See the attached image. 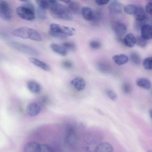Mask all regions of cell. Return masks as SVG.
<instances>
[{"instance_id": "b9f144b4", "label": "cell", "mask_w": 152, "mask_h": 152, "mask_svg": "<svg viewBox=\"0 0 152 152\" xmlns=\"http://www.w3.org/2000/svg\"><path fill=\"white\" fill-rule=\"evenodd\" d=\"M149 114H150V116L151 117V115H152V110L151 109H150L149 110Z\"/></svg>"}, {"instance_id": "1f68e13d", "label": "cell", "mask_w": 152, "mask_h": 152, "mask_svg": "<svg viewBox=\"0 0 152 152\" xmlns=\"http://www.w3.org/2000/svg\"><path fill=\"white\" fill-rule=\"evenodd\" d=\"M40 152H53L54 151L53 147L47 144H40Z\"/></svg>"}, {"instance_id": "ee69618b", "label": "cell", "mask_w": 152, "mask_h": 152, "mask_svg": "<svg viewBox=\"0 0 152 152\" xmlns=\"http://www.w3.org/2000/svg\"><path fill=\"white\" fill-rule=\"evenodd\" d=\"M1 0H0V1H1Z\"/></svg>"}, {"instance_id": "277c9868", "label": "cell", "mask_w": 152, "mask_h": 152, "mask_svg": "<svg viewBox=\"0 0 152 152\" xmlns=\"http://www.w3.org/2000/svg\"><path fill=\"white\" fill-rule=\"evenodd\" d=\"M49 31L64 34L67 36H72L75 32L73 28L62 26L56 23H52L50 26Z\"/></svg>"}, {"instance_id": "7402d4cb", "label": "cell", "mask_w": 152, "mask_h": 152, "mask_svg": "<svg viewBox=\"0 0 152 152\" xmlns=\"http://www.w3.org/2000/svg\"><path fill=\"white\" fill-rule=\"evenodd\" d=\"M29 38L37 41H41L42 39L39 33L33 29L29 28Z\"/></svg>"}, {"instance_id": "ab89813d", "label": "cell", "mask_w": 152, "mask_h": 152, "mask_svg": "<svg viewBox=\"0 0 152 152\" xmlns=\"http://www.w3.org/2000/svg\"><path fill=\"white\" fill-rule=\"evenodd\" d=\"M50 4L52 5L56 4L57 3V1L56 0H48Z\"/></svg>"}, {"instance_id": "5b68a950", "label": "cell", "mask_w": 152, "mask_h": 152, "mask_svg": "<svg viewBox=\"0 0 152 152\" xmlns=\"http://www.w3.org/2000/svg\"><path fill=\"white\" fill-rule=\"evenodd\" d=\"M12 12L8 3L5 1H3L0 2V17L5 21H9L12 17Z\"/></svg>"}, {"instance_id": "2e32d148", "label": "cell", "mask_w": 152, "mask_h": 152, "mask_svg": "<svg viewBox=\"0 0 152 152\" xmlns=\"http://www.w3.org/2000/svg\"><path fill=\"white\" fill-rule=\"evenodd\" d=\"M136 83L138 87L146 90L149 89L151 87L150 81L145 78H138L136 81Z\"/></svg>"}, {"instance_id": "603a6c76", "label": "cell", "mask_w": 152, "mask_h": 152, "mask_svg": "<svg viewBox=\"0 0 152 152\" xmlns=\"http://www.w3.org/2000/svg\"><path fill=\"white\" fill-rule=\"evenodd\" d=\"M137 7L133 4H129L124 7V11L127 14L130 15L134 14L137 10Z\"/></svg>"}, {"instance_id": "8992f818", "label": "cell", "mask_w": 152, "mask_h": 152, "mask_svg": "<svg viewBox=\"0 0 152 152\" xmlns=\"http://www.w3.org/2000/svg\"><path fill=\"white\" fill-rule=\"evenodd\" d=\"M112 28L117 37H122L127 32V27L121 22H114L112 25Z\"/></svg>"}, {"instance_id": "60d3db41", "label": "cell", "mask_w": 152, "mask_h": 152, "mask_svg": "<svg viewBox=\"0 0 152 152\" xmlns=\"http://www.w3.org/2000/svg\"><path fill=\"white\" fill-rule=\"evenodd\" d=\"M62 1V2H64L65 3H69L70 1L71 0H59Z\"/></svg>"}, {"instance_id": "74e56055", "label": "cell", "mask_w": 152, "mask_h": 152, "mask_svg": "<svg viewBox=\"0 0 152 152\" xmlns=\"http://www.w3.org/2000/svg\"><path fill=\"white\" fill-rule=\"evenodd\" d=\"M152 2H149L145 6L146 12L151 15L152 14Z\"/></svg>"}, {"instance_id": "7c38bea8", "label": "cell", "mask_w": 152, "mask_h": 152, "mask_svg": "<svg viewBox=\"0 0 152 152\" xmlns=\"http://www.w3.org/2000/svg\"><path fill=\"white\" fill-rule=\"evenodd\" d=\"M134 16L137 21L145 22L147 19V15L145 10L140 7H137Z\"/></svg>"}, {"instance_id": "836d02e7", "label": "cell", "mask_w": 152, "mask_h": 152, "mask_svg": "<svg viewBox=\"0 0 152 152\" xmlns=\"http://www.w3.org/2000/svg\"><path fill=\"white\" fill-rule=\"evenodd\" d=\"M62 65L64 68L68 69H71L73 66L72 62L68 59H65L63 60L62 62Z\"/></svg>"}, {"instance_id": "f1b7e54d", "label": "cell", "mask_w": 152, "mask_h": 152, "mask_svg": "<svg viewBox=\"0 0 152 152\" xmlns=\"http://www.w3.org/2000/svg\"><path fill=\"white\" fill-rule=\"evenodd\" d=\"M152 58L148 57L145 58L143 61V67L146 70H151L152 68Z\"/></svg>"}, {"instance_id": "d590c367", "label": "cell", "mask_w": 152, "mask_h": 152, "mask_svg": "<svg viewBox=\"0 0 152 152\" xmlns=\"http://www.w3.org/2000/svg\"><path fill=\"white\" fill-rule=\"evenodd\" d=\"M90 47L94 49H98L101 46V44L100 42L97 40H93L89 43Z\"/></svg>"}, {"instance_id": "30bf717a", "label": "cell", "mask_w": 152, "mask_h": 152, "mask_svg": "<svg viewBox=\"0 0 152 152\" xmlns=\"http://www.w3.org/2000/svg\"><path fill=\"white\" fill-rule=\"evenodd\" d=\"M70 83L78 91L83 90L86 86V82L85 80L81 77H77L72 79Z\"/></svg>"}, {"instance_id": "9a60e30c", "label": "cell", "mask_w": 152, "mask_h": 152, "mask_svg": "<svg viewBox=\"0 0 152 152\" xmlns=\"http://www.w3.org/2000/svg\"><path fill=\"white\" fill-rule=\"evenodd\" d=\"M81 13L83 18L85 20L88 21L93 20L95 12L91 8L87 7H83L82 9Z\"/></svg>"}, {"instance_id": "52a82bcc", "label": "cell", "mask_w": 152, "mask_h": 152, "mask_svg": "<svg viewBox=\"0 0 152 152\" xmlns=\"http://www.w3.org/2000/svg\"><path fill=\"white\" fill-rule=\"evenodd\" d=\"M108 9L113 17H117L121 14L122 7L121 4L116 1H114L109 5Z\"/></svg>"}, {"instance_id": "d6a6232c", "label": "cell", "mask_w": 152, "mask_h": 152, "mask_svg": "<svg viewBox=\"0 0 152 152\" xmlns=\"http://www.w3.org/2000/svg\"><path fill=\"white\" fill-rule=\"evenodd\" d=\"M147 40L141 36L138 37L136 39V43L138 45L142 47H144L147 44Z\"/></svg>"}, {"instance_id": "7bdbcfd3", "label": "cell", "mask_w": 152, "mask_h": 152, "mask_svg": "<svg viewBox=\"0 0 152 152\" xmlns=\"http://www.w3.org/2000/svg\"><path fill=\"white\" fill-rule=\"evenodd\" d=\"M25 2H28L30 0H19Z\"/></svg>"}, {"instance_id": "d4e9b609", "label": "cell", "mask_w": 152, "mask_h": 152, "mask_svg": "<svg viewBox=\"0 0 152 152\" xmlns=\"http://www.w3.org/2000/svg\"><path fill=\"white\" fill-rule=\"evenodd\" d=\"M129 57L131 62L135 65H138L141 62L140 57L136 53H132L130 55Z\"/></svg>"}, {"instance_id": "d6986e66", "label": "cell", "mask_w": 152, "mask_h": 152, "mask_svg": "<svg viewBox=\"0 0 152 152\" xmlns=\"http://www.w3.org/2000/svg\"><path fill=\"white\" fill-rule=\"evenodd\" d=\"M27 87L31 92L37 94L39 93L41 89L40 85L37 82L33 80L29 81L27 84Z\"/></svg>"}, {"instance_id": "4316f807", "label": "cell", "mask_w": 152, "mask_h": 152, "mask_svg": "<svg viewBox=\"0 0 152 152\" xmlns=\"http://www.w3.org/2000/svg\"><path fill=\"white\" fill-rule=\"evenodd\" d=\"M39 7L46 10L50 6V3L48 0H35Z\"/></svg>"}, {"instance_id": "9c48e42d", "label": "cell", "mask_w": 152, "mask_h": 152, "mask_svg": "<svg viewBox=\"0 0 152 152\" xmlns=\"http://www.w3.org/2000/svg\"><path fill=\"white\" fill-rule=\"evenodd\" d=\"M29 28L26 27H20L14 30L12 34L15 36L27 39L29 38Z\"/></svg>"}, {"instance_id": "e575fe53", "label": "cell", "mask_w": 152, "mask_h": 152, "mask_svg": "<svg viewBox=\"0 0 152 152\" xmlns=\"http://www.w3.org/2000/svg\"><path fill=\"white\" fill-rule=\"evenodd\" d=\"M49 34L53 37L61 39H65L68 36L65 34L54 32L50 31H49Z\"/></svg>"}, {"instance_id": "484cf974", "label": "cell", "mask_w": 152, "mask_h": 152, "mask_svg": "<svg viewBox=\"0 0 152 152\" xmlns=\"http://www.w3.org/2000/svg\"><path fill=\"white\" fill-rule=\"evenodd\" d=\"M97 66L99 70L102 72L107 73L110 71V66L104 62L99 63Z\"/></svg>"}, {"instance_id": "e0dca14e", "label": "cell", "mask_w": 152, "mask_h": 152, "mask_svg": "<svg viewBox=\"0 0 152 152\" xmlns=\"http://www.w3.org/2000/svg\"><path fill=\"white\" fill-rule=\"evenodd\" d=\"M112 58L114 62L118 65L124 64L128 62L129 58L126 55L120 54L113 56Z\"/></svg>"}, {"instance_id": "8d00e7d4", "label": "cell", "mask_w": 152, "mask_h": 152, "mask_svg": "<svg viewBox=\"0 0 152 152\" xmlns=\"http://www.w3.org/2000/svg\"><path fill=\"white\" fill-rule=\"evenodd\" d=\"M107 94L110 98L113 101L116 100L118 98L117 94L113 91L108 90L107 91Z\"/></svg>"}, {"instance_id": "7a4b0ae2", "label": "cell", "mask_w": 152, "mask_h": 152, "mask_svg": "<svg viewBox=\"0 0 152 152\" xmlns=\"http://www.w3.org/2000/svg\"><path fill=\"white\" fill-rule=\"evenodd\" d=\"M16 12L20 18L25 20L32 21L36 18L34 6L31 2H27L22 6L18 7Z\"/></svg>"}, {"instance_id": "3957f363", "label": "cell", "mask_w": 152, "mask_h": 152, "mask_svg": "<svg viewBox=\"0 0 152 152\" xmlns=\"http://www.w3.org/2000/svg\"><path fill=\"white\" fill-rule=\"evenodd\" d=\"M10 44L12 47L23 53L32 56L39 55L38 51L34 48L22 43L17 41H12Z\"/></svg>"}, {"instance_id": "f35d334b", "label": "cell", "mask_w": 152, "mask_h": 152, "mask_svg": "<svg viewBox=\"0 0 152 152\" xmlns=\"http://www.w3.org/2000/svg\"><path fill=\"white\" fill-rule=\"evenodd\" d=\"M96 3L99 5H103L107 4L110 0H95Z\"/></svg>"}, {"instance_id": "f546056e", "label": "cell", "mask_w": 152, "mask_h": 152, "mask_svg": "<svg viewBox=\"0 0 152 152\" xmlns=\"http://www.w3.org/2000/svg\"><path fill=\"white\" fill-rule=\"evenodd\" d=\"M37 14L39 18L41 20H45L47 19V14L45 10L39 7L37 9Z\"/></svg>"}, {"instance_id": "5bb4252c", "label": "cell", "mask_w": 152, "mask_h": 152, "mask_svg": "<svg viewBox=\"0 0 152 152\" xmlns=\"http://www.w3.org/2000/svg\"><path fill=\"white\" fill-rule=\"evenodd\" d=\"M141 36L147 40L152 38V27L148 24H144L141 28Z\"/></svg>"}, {"instance_id": "cb8c5ba5", "label": "cell", "mask_w": 152, "mask_h": 152, "mask_svg": "<svg viewBox=\"0 0 152 152\" xmlns=\"http://www.w3.org/2000/svg\"><path fill=\"white\" fill-rule=\"evenodd\" d=\"M68 8L70 11L74 13H77L80 10V6L79 4L77 2L70 1L69 3Z\"/></svg>"}, {"instance_id": "8fae6325", "label": "cell", "mask_w": 152, "mask_h": 152, "mask_svg": "<svg viewBox=\"0 0 152 152\" xmlns=\"http://www.w3.org/2000/svg\"><path fill=\"white\" fill-rule=\"evenodd\" d=\"M96 152H113L114 149L112 145L107 142H101L97 145L94 149Z\"/></svg>"}, {"instance_id": "6da1fadb", "label": "cell", "mask_w": 152, "mask_h": 152, "mask_svg": "<svg viewBox=\"0 0 152 152\" xmlns=\"http://www.w3.org/2000/svg\"><path fill=\"white\" fill-rule=\"evenodd\" d=\"M51 14L54 17L69 21L73 18L70 11L64 5L57 3L52 5L50 10Z\"/></svg>"}, {"instance_id": "ba28073f", "label": "cell", "mask_w": 152, "mask_h": 152, "mask_svg": "<svg viewBox=\"0 0 152 152\" xmlns=\"http://www.w3.org/2000/svg\"><path fill=\"white\" fill-rule=\"evenodd\" d=\"M41 110V107L38 104L31 103L27 106L26 112L29 116L33 117L38 115L40 112Z\"/></svg>"}, {"instance_id": "4dcf8cb0", "label": "cell", "mask_w": 152, "mask_h": 152, "mask_svg": "<svg viewBox=\"0 0 152 152\" xmlns=\"http://www.w3.org/2000/svg\"><path fill=\"white\" fill-rule=\"evenodd\" d=\"M122 89L123 91L126 94H130L132 91L131 86L127 83H124L122 85Z\"/></svg>"}, {"instance_id": "ffe728a7", "label": "cell", "mask_w": 152, "mask_h": 152, "mask_svg": "<svg viewBox=\"0 0 152 152\" xmlns=\"http://www.w3.org/2000/svg\"><path fill=\"white\" fill-rule=\"evenodd\" d=\"M29 60L34 65L45 71H48L50 69V67L47 64L37 59L31 57L29 58Z\"/></svg>"}, {"instance_id": "83f0119b", "label": "cell", "mask_w": 152, "mask_h": 152, "mask_svg": "<svg viewBox=\"0 0 152 152\" xmlns=\"http://www.w3.org/2000/svg\"><path fill=\"white\" fill-rule=\"evenodd\" d=\"M63 46L67 50H68L71 51H75L76 49V47L75 44L71 42L66 41L64 42Z\"/></svg>"}, {"instance_id": "ac0fdd59", "label": "cell", "mask_w": 152, "mask_h": 152, "mask_svg": "<svg viewBox=\"0 0 152 152\" xmlns=\"http://www.w3.org/2000/svg\"><path fill=\"white\" fill-rule=\"evenodd\" d=\"M136 39L134 35L131 33L127 34L123 39L124 44L129 48L133 47L136 43Z\"/></svg>"}, {"instance_id": "44dd1931", "label": "cell", "mask_w": 152, "mask_h": 152, "mask_svg": "<svg viewBox=\"0 0 152 152\" xmlns=\"http://www.w3.org/2000/svg\"><path fill=\"white\" fill-rule=\"evenodd\" d=\"M50 47L54 52L62 56H65L67 54V50L63 46L52 44L50 45Z\"/></svg>"}, {"instance_id": "4fadbf2b", "label": "cell", "mask_w": 152, "mask_h": 152, "mask_svg": "<svg viewBox=\"0 0 152 152\" xmlns=\"http://www.w3.org/2000/svg\"><path fill=\"white\" fill-rule=\"evenodd\" d=\"M40 144L34 142L30 141L25 145L24 151L25 152H40Z\"/></svg>"}]
</instances>
